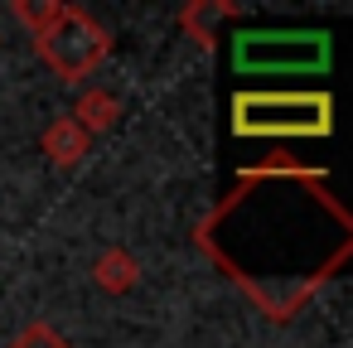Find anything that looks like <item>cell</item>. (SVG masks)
<instances>
[{
	"label": "cell",
	"instance_id": "1",
	"mask_svg": "<svg viewBox=\"0 0 353 348\" xmlns=\"http://www.w3.org/2000/svg\"><path fill=\"white\" fill-rule=\"evenodd\" d=\"M232 131L261 136V141L329 136L334 131V97L329 92H237L232 97Z\"/></svg>",
	"mask_w": 353,
	"mask_h": 348
},
{
	"label": "cell",
	"instance_id": "2",
	"mask_svg": "<svg viewBox=\"0 0 353 348\" xmlns=\"http://www.w3.org/2000/svg\"><path fill=\"white\" fill-rule=\"evenodd\" d=\"M34 54H39V63H49V73H54L59 83L78 88V83H88V78L107 63L112 34H107V25L92 20L88 10L59 6V15L34 34Z\"/></svg>",
	"mask_w": 353,
	"mask_h": 348
},
{
	"label": "cell",
	"instance_id": "3",
	"mask_svg": "<svg viewBox=\"0 0 353 348\" xmlns=\"http://www.w3.org/2000/svg\"><path fill=\"white\" fill-rule=\"evenodd\" d=\"M237 73H319L329 68V34L319 30H252L232 39Z\"/></svg>",
	"mask_w": 353,
	"mask_h": 348
},
{
	"label": "cell",
	"instance_id": "4",
	"mask_svg": "<svg viewBox=\"0 0 353 348\" xmlns=\"http://www.w3.org/2000/svg\"><path fill=\"white\" fill-rule=\"evenodd\" d=\"M39 150L49 155V165H59V170H78V165L88 160V150H92V136H88L73 116H59V121L44 126Z\"/></svg>",
	"mask_w": 353,
	"mask_h": 348
},
{
	"label": "cell",
	"instance_id": "5",
	"mask_svg": "<svg viewBox=\"0 0 353 348\" xmlns=\"http://www.w3.org/2000/svg\"><path fill=\"white\" fill-rule=\"evenodd\" d=\"M92 280H97V290L102 295H126V290H136L141 285V261H136V252H126V247H107V252H97V261H92Z\"/></svg>",
	"mask_w": 353,
	"mask_h": 348
},
{
	"label": "cell",
	"instance_id": "6",
	"mask_svg": "<svg viewBox=\"0 0 353 348\" xmlns=\"http://www.w3.org/2000/svg\"><path fill=\"white\" fill-rule=\"evenodd\" d=\"M88 136H97V131H112L117 126V116H121V102L112 97V92H102V88H88L78 102H73V112H68Z\"/></svg>",
	"mask_w": 353,
	"mask_h": 348
},
{
	"label": "cell",
	"instance_id": "7",
	"mask_svg": "<svg viewBox=\"0 0 353 348\" xmlns=\"http://www.w3.org/2000/svg\"><path fill=\"white\" fill-rule=\"evenodd\" d=\"M10 348H73L54 324H44V319H34V324H25L15 338H10Z\"/></svg>",
	"mask_w": 353,
	"mask_h": 348
},
{
	"label": "cell",
	"instance_id": "8",
	"mask_svg": "<svg viewBox=\"0 0 353 348\" xmlns=\"http://www.w3.org/2000/svg\"><path fill=\"white\" fill-rule=\"evenodd\" d=\"M59 6H63V0H44V6H30V0H15V20H20V25L30 30V39H34V34H39V30H44V25H49V20L59 15Z\"/></svg>",
	"mask_w": 353,
	"mask_h": 348
}]
</instances>
